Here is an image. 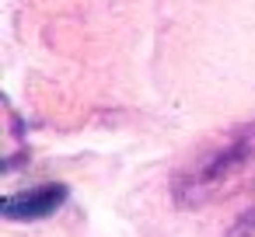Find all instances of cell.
Wrapping results in <instances>:
<instances>
[{
  "label": "cell",
  "mask_w": 255,
  "mask_h": 237,
  "mask_svg": "<svg viewBox=\"0 0 255 237\" xmlns=\"http://www.w3.org/2000/svg\"><path fill=\"white\" fill-rule=\"evenodd\" d=\"M224 237H255V206H252L248 213H241V216L231 223V230H227Z\"/></svg>",
  "instance_id": "3"
},
{
  "label": "cell",
  "mask_w": 255,
  "mask_h": 237,
  "mask_svg": "<svg viewBox=\"0 0 255 237\" xmlns=\"http://www.w3.org/2000/svg\"><path fill=\"white\" fill-rule=\"evenodd\" d=\"M255 164V122L231 129L213 150L182 167L171 181V199L178 209H203L231 192V185Z\"/></svg>",
  "instance_id": "1"
},
{
  "label": "cell",
  "mask_w": 255,
  "mask_h": 237,
  "mask_svg": "<svg viewBox=\"0 0 255 237\" xmlns=\"http://www.w3.org/2000/svg\"><path fill=\"white\" fill-rule=\"evenodd\" d=\"M67 199H70V188H67L63 181H46V185H35V188H28V192L4 195L0 213H4V220H46V216H53Z\"/></svg>",
  "instance_id": "2"
}]
</instances>
